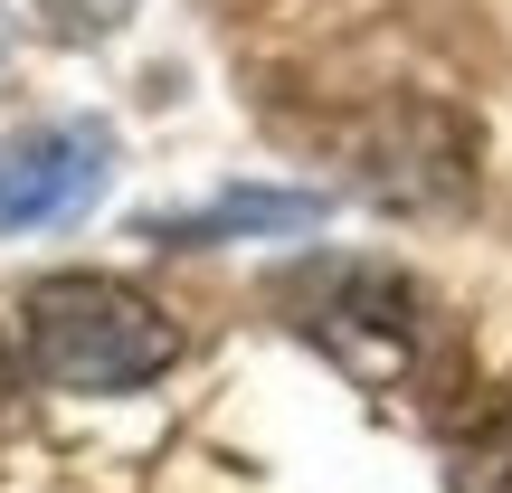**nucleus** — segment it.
<instances>
[{
    "mask_svg": "<svg viewBox=\"0 0 512 493\" xmlns=\"http://www.w3.org/2000/svg\"><path fill=\"white\" fill-rule=\"evenodd\" d=\"M275 304L285 323L323 351L332 370H351L361 389H418L437 361V304L408 285L399 266H370V256H313V266L275 275Z\"/></svg>",
    "mask_w": 512,
    "mask_h": 493,
    "instance_id": "1",
    "label": "nucleus"
},
{
    "mask_svg": "<svg viewBox=\"0 0 512 493\" xmlns=\"http://www.w3.org/2000/svg\"><path fill=\"white\" fill-rule=\"evenodd\" d=\"M29 370L48 389H76V399H124V389L162 380L181 361V332L152 294H133L124 275H38L29 285Z\"/></svg>",
    "mask_w": 512,
    "mask_h": 493,
    "instance_id": "2",
    "label": "nucleus"
},
{
    "mask_svg": "<svg viewBox=\"0 0 512 493\" xmlns=\"http://www.w3.org/2000/svg\"><path fill=\"white\" fill-rule=\"evenodd\" d=\"M114 171V124L105 114H67V124H38L19 143H0V228H48L105 190Z\"/></svg>",
    "mask_w": 512,
    "mask_h": 493,
    "instance_id": "3",
    "label": "nucleus"
},
{
    "mask_svg": "<svg viewBox=\"0 0 512 493\" xmlns=\"http://www.w3.org/2000/svg\"><path fill=\"white\" fill-rule=\"evenodd\" d=\"M332 200L323 190H209L200 209H152L143 238L152 247H219V238H294V228H323Z\"/></svg>",
    "mask_w": 512,
    "mask_h": 493,
    "instance_id": "4",
    "label": "nucleus"
},
{
    "mask_svg": "<svg viewBox=\"0 0 512 493\" xmlns=\"http://www.w3.org/2000/svg\"><path fill=\"white\" fill-rule=\"evenodd\" d=\"M446 493H512V380L475 389L446 427Z\"/></svg>",
    "mask_w": 512,
    "mask_h": 493,
    "instance_id": "5",
    "label": "nucleus"
},
{
    "mask_svg": "<svg viewBox=\"0 0 512 493\" xmlns=\"http://www.w3.org/2000/svg\"><path fill=\"white\" fill-rule=\"evenodd\" d=\"M29 10L48 19L57 38H114L133 10H143V0H29Z\"/></svg>",
    "mask_w": 512,
    "mask_h": 493,
    "instance_id": "6",
    "label": "nucleus"
},
{
    "mask_svg": "<svg viewBox=\"0 0 512 493\" xmlns=\"http://www.w3.org/2000/svg\"><path fill=\"white\" fill-rule=\"evenodd\" d=\"M0 399H10V332H0Z\"/></svg>",
    "mask_w": 512,
    "mask_h": 493,
    "instance_id": "7",
    "label": "nucleus"
}]
</instances>
